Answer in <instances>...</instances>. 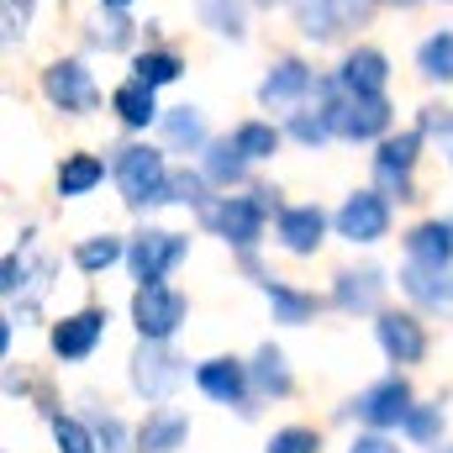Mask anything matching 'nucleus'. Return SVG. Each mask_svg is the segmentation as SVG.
I'll return each mask as SVG.
<instances>
[{"label":"nucleus","mask_w":453,"mask_h":453,"mask_svg":"<svg viewBox=\"0 0 453 453\" xmlns=\"http://www.w3.org/2000/svg\"><path fill=\"white\" fill-rule=\"evenodd\" d=\"M116 185H121L127 206H164V201H169V169H164V153H153V148H121Z\"/></svg>","instance_id":"1"},{"label":"nucleus","mask_w":453,"mask_h":453,"mask_svg":"<svg viewBox=\"0 0 453 453\" xmlns=\"http://www.w3.org/2000/svg\"><path fill=\"white\" fill-rule=\"evenodd\" d=\"M180 258H185V237L180 232H137L132 248H127L132 280H142V285H158Z\"/></svg>","instance_id":"2"},{"label":"nucleus","mask_w":453,"mask_h":453,"mask_svg":"<svg viewBox=\"0 0 453 453\" xmlns=\"http://www.w3.org/2000/svg\"><path fill=\"white\" fill-rule=\"evenodd\" d=\"M180 380H185L180 358H174V353H169V348H164L158 338H142L137 358H132V385H137L148 401H169Z\"/></svg>","instance_id":"3"},{"label":"nucleus","mask_w":453,"mask_h":453,"mask_svg":"<svg viewBox=\"0 0 453 453\" xmlns=\"http://www.w3.org/2000/svg\"><path fill=\"white\" fill-rule=\"evenodd\" d=\"M132 322H137V333L142 338H169L180 322H185V296L180 290H169V285H142L137 290V301H132Z\"/></svg>","instance_id":"4"},{"label":"nucleus","mask_w":453,"mask_h":453,"mask_svg":"<svg viewBox=\"0 0 453 453\" xmlns=\"http://www.w3.org/2000/svg\"><path fill=\"white\" fill-rule=\"evenodd\" d=\"M327 111H333V127H338L342 137H380L390 127L385 96H353V90H342V101L333 96Z\"/></svg>","instance_id":"5"},{"label":"nucleus","mask_w":453,"mask_h":453,"mask_svg":"<svg viewBox=\"0 0 453 453\" xmlns=\"http://www.w3.org/2000/svg\"><path fill=\"white\" fill-rule=\"evenodd\" d=\"M296 16H301L306 37L327 42V37H338L342 27H353V21L369 16V0H296Z\"/></svg>","instance_id":"6"},{"label":"nucleus","mask_w":453,"mask_h":453,"mask_svg":"<svg viewBox=\"0 0 453 453\" xmlns=\"http://www.w3.org/2000/svg\"><path fill=\"white\" fill-rule=\"evenodd\" d=\"M417 148H422V132L390 137V142L380 148V158H374V174H380V190H385V196H401V201H411V185H406V174H411V164H417Z\"/></svg>","instance_id":"7"},{"label":"nucleus","mask_w":453,"mask_h":453,"mask_svg":"<svg viewBox=\"0 0 453 453\" xmlns=\"http://www.w3.org/2000/svg\"><path fill=\"white\" fill-rule=\"evenodd\" d=\"M385 226H390V206H385V196H374V190L348 196V206L338 211V232L348 242H374V237H385Z\"/></svg>","instance_id":"8"},{"label":"nucleus","mask_w":453,"mask_h":453,"mask_svg":"<svg viewBox=\"0 0 453 453\" xmlns=\"http://www.w3.org/2000/svg\"><path fill=\"white\" fill-rule=\"evenodd\" d=\"M353 411H358L369 427H395V422H406V411H411V385H406V380H380L374 390L358 395Z\"/></svg>","instance_id":"9"},{"label":"nucleus","mask_w":453,"mask_h":453,"mask_svg":"<svg viewBox=\"0 0 453 453\" xmlns=\"http://www.w3.org/2000/svg\"><path fill=\"white\" fill-rule=\"evenodd\" d=\"M206 222L217 226L226 242L253 248V242H258V226H264V206H258V201H242V196H226L222 206L206 211Z\"/></svg>","instance_id":"10"},{"label":"nucleus","mask_w":453,"mask_h":453,"mask_svg":"<svg viewBox=\"0 0 453 453\" xmlns=\"http://www.w3.org/2000/svg\"><path fill=\"white\" fill-rule=\"evenodd\" d=\"M42 90H48V101L64 106V111H90V106H96V85H90V74H85L80 64H53V69L42 74Z\"/></svg>","instance_id":"11"},{"label":"nucleus","mask_w":453,"mask_h":453,"mask_svg":"<svg viewBox=\"0 0 453 453\" xmlns=\"http://www.w3.org/2000/svg\"><path fill=\"white\" fill-rule=\"evenodd\" d=\"M101 327H106V311H74V317H64L53 327V353L58 358H85L96 348V338H101Z\"/></svg>","instance_id":"12"},{"label":"nucleus","mask_w":453,"mask_h":453,"mask_svg":"<svg viewBox=\"0 0 453 453\" xmlns=\"http://www.w3.org/2000/svg\"><path fill=\"white\" fill-rule=\"evenodd\" d=\"M401 285L422 301V306H433V311H453V269L443 264H411L406 274H401Z\"/></svg>","instance_id":"13"},{"label":"nucleus","mask_w":453,"mask_h":453,"mask_svg":"<svg viewBox=\"0 0 453 453\" xmlns=\"http://www.w3.org/2000/svg\"><path fill=\"white\" fill-rule=\"evenodd\" d=\"M380 342H385V353H390L395 364H417V358L427 353L422 327H417L411 317H401V311H385V317H380Z\"/></svg>","instance_id":"14"},{"label":"nucleus","mask_w":453,"mask_h":453,"mask_svg":"<svg viewBox=\"0 0 453 453\" xmlns=\"http://www.w3.org/2000/svg\"><path fill=\"white\" fill-rule=\"evenodd\" d=\"M196 385H201L211 401L237 406V401H242V390H248V374H242V364H232V358H211V364H201V369H196Z\"/></svg>","instance_id":"15"},{"label":"nucleus","mask_w":453,"mask_h":453,"mask_svg":"<svg viewBox=\"0 0 453 453\" xmlns=\"http://www.w3.org/2000/svg\"><path fill=\"white\" fill-rule=\"evenodd\" d=\"M306 90H311V69H306L301 58H285V64L264 80L258 101H264V106H290V101H301Z\"/></svg>","instance_id":"16"},{"label":"nucleus","mask_w":453,"mask_h":453,"mask_svg":"<svg viewBox=\"0 0 453 453\" xmlns=\"http://www.w3.org/2000/svg\"><path fill=\"white\" fill-rule=\"evenodd\" d=\"M338 85H342V90H353V96H380V85H385V58H380L374 48L348 53V58H342Z\"/></svg>","instance_id":"17"},{"label":"nucleus","mask_w":453,"mask_h":453,"mask_svg":"<svg viewBox=\"0 0 453 453\" xmlns=\"http://www.w3.org/2000/svg\"><path fill=\"white\" fill-rule=\"evenodd\" d=\"M322 232H327V217H322L317 206L280 211V237H285V248H290V253H311V248L322 242Z\"/></svg>","instance_id":"18"},{"label":"nucleus","mask_w":453,"mask_h":453,"mask_svg":"<svg viewBox=\"0 0 453 453\" xmlns=\"http://www.w3.org/2000/svg\"><path fill=\"white\" fill-rule=\"evenodd\" d=\"M380 290H385V274L380 269H348V274H338V306L342 311H374L380 306Z\"/></svg>","instance_id":"19"},{"label":"nucleus","mask_w":453,"mask_h":453,"mask_svg":"<svg viewBox=\"0 0 453 453\" xmlns=\"http://www.w3.org/2000/svg\"><path fill=\"white\" fill-rule=\"evenodd\" d=\"M406 248H411V258L417 264H453V226L449 222H422L411 237H406Z\"/></svg>","instance_id":"20"},{"label":"nucleus","mask_w":453,"mask_h":453,"mask_svg":"<svg viewBox=\"0 0 453 453\" xmlns=\"http://www.w3.org/2000/svg\"><path fill=\"white\" fill-rule=\"evenodd\" d=\"M185 443V417L180 411H153L137 433V453H174Z\"/></svg>","instance_id":"21"},{"label":"nucleus","mask_w":453,"mask_h":453,"mask_svg":"<svg viewBox=\"0 0 453 453\" xmlns=\"http://www.w3.org/2000/svg\"><path fill=\"white\" fill-rule=\"evenodd\" d=\"M116 116L127 121V127H148L153 116H158V106H153V85H142V80H132V85H121L111 96Z\"/></svg>","instance_id":"22"},{"label":"nucleus","mask_w":453,"mask_h":453,"mask_svg":"<svg viewBox=\"0 0 453 453\" xmlns=\"http://www.w3.org/2000/svg\"><path fill=\"white\" fill-rule=\"evenodd\" d=\"M264 296H269V306H274V322H290V327L311 322V311H317L311 296H301V290H290V285H274V280H264Z\"/></svg>","instance_id":"23"},{"label":"nucleus","mask_w":453,"mask_h":453,"mask_svg":"<svg viewBox=\"0 0 453 453\" xmlns=\"http://www.w3.org/2000/svg\"><path fill=\"white\" fill-rule=\"evenodd\" d=\"M253 385H258V395H290V369H285V353L280 348H258Z\"/></svg>","instance_id":"24"},{"label":"nucleus","mask_w":453,"mask_h":453,"mask_svg":"<svg viewBox=\"0 0 453 453\" xmlns=\"http://www.w3.org/2000/svg\"><path fill=\"white\" fill-rule=\"evenodd\" d=\"M242 164H248V153H242L237 142H211V148H206V174H211L217 185H237V180H242Z\"/></svg>","instance_id":"25"},{"label":"nucleus","mask_w":453,"mask_h":453,"mask_svg":"<svg viewBox=\"0 0 453 453\" xmlns=\"http://www.w3.org/2000/svg\"><path fill=\"white\" fill-rule=\"evenodd\" d=\"M101 185V158H90V153H80V158H69L64 169H58V190L64 196H85V190H96Z\"/></svg>","instance_id":"26"},{"label":"nucleus","mask_w":453,"mask_h":453,"mask_svg":"<svg viewBox=\"0 0 453 453\" xmlns=\"http://www.w3.org/2000/svg\"><path fill=\"white\" fill-rule=\"evenodd\" d=\"M422 74L427 80H453V32H438L422 42Z\"/></svg>","instance_id":"27"},{"label":"nucleus","mask_w":453,"mask_h":453,"mask_svg":"<svg viewBox=\"0 0 453 453\" xmlns=\"http://www.w3.org/2000/svg\"><path fill=\"white\" fill-rule=\"evenodd\" d=\"M201 16L222 37H242V0H201Z\"/></svg>","instance_id":"28"},{"label":"nucleus","mask_w":453,"mask_h":453,"mask_svg":"<svg viewBox=\"0 0 453 453\" xmlns=\"http://www.w3.org/2000/svg\"><path fill=\"white\" fill-rule=\"evenodd\" d=\"M169 142L174 148H206V121L190 111V106H180V111L169 116Z\"/></svg>","instance_id":"29"},{"label":"nucleus","mask_w":453,"mask_h":453,"mask_svg":"<svg viewBox=\"0 0 453 453\" xmlns=\"http://www.w3.org/2000/svg\"><path fill=\"white\" fill-rule=\"evenodd\" d=\"M132 69H137L142 85H169V80H180V58H174V53H142Z\"/></svg>","instance_id":"30"},{"label":"nucleus","mask_w":453,"mask_h":453,"mask_svg":"<svg viewBox=\"0 0 453 453\" xmlns=\"http://www.w3.org/2000/svg\"><path fill=\"white\" fill-rule=\"evenodd\" d=\"M80 269H111L116 258H121V237H90V242H80Z\"/></svg>","instance_id":"31"},{"label":"nucleus","mask_w":453,"mask_h":453,"mask_svg":"<svg viewBox=\"0 0 453 453\" xmlns=\"http://www.w3.org/2000/svg\"><path fill=\"white\" fill-rule=\"evenodd\" d=\"M232 142H237L248 158H269L280 137H274V127H264V121H248V127H237V137H232Z\"/></svg>","instance_id":"32"},{"label":"nucleus","mask_w":453,"mask_h":453,"mask_svg":"<svg viewBox=\"0 0 453 453\" xmlns=\"http://www.w3.org/2000/svg\"><path fill=\"white\" fill-rule=\"evenodd\" d=\"M401 427H406L417 443H433V438H438V427H443V406H411Z\"/></svg>","instance_id":"33"},{"label":"nucleus","mask_w":453,"mask_h":453,"mask_svg":"<svg viewBox=\"0 0 453 453\" xmlns=\"http://www.w3.org/2000/svg\"><path fill=\"white\" fill-rule=\"evenodd\" d=\"M53 438H58V449H64V453H96V449H101V443L74 422V417H53Z\"/></svg>","instance_id":"34"},{"label":"nucleus","mask_w":453,"mask_h":453,"mask_svg":"<svg viewBox=\"0 0 453 453\" xmlns=\"http://www.w3.org/2000/svg\"><path fill=\"white\" fill-rule=\"evenodd\" d=\"M290 132H296L301 142H322V137H327V132H338V127H333V111L322 106L317 116H311V111H301L296 121H290Z\"/></svg>","instance_id":"35"},{"label":"nucleus","mask_w":453,"mask_h":453,"mask_svg":"<svg viewBox=\"0 0 453 453\" xmlns=\"http://www.w3.org/2000/svg\"><path fill=\"white\" fill-rule=\"evenodd\" d=\"M269 453H322V443H317V433H306V427H285V433H274Z\"/></svg>","instance_id":"36"},{"label":"nucleus","mask_w":453,"mask_h":453,"mask_svg":"<svg viewBox=\"0 0 453 453\" xmlns=\"http://www.w3.org/2000/svg\"><path fill=\"white\" fill-rule=\"evenodd\" d=\"M127 37H132V21H127V16H116V5H111V16H101V21H96V42H101V48H121Z\"/></svg>","instance_id":"37"},{"label":"nucleus","mask_w":453,"mask_h":453,"mask_svg":"<svg viewBox=\"0 0 453 453\" xmlns=\"http://www.w3.org/2000/svg\"><path fill=\"white\" fill-rule=\"evenodd\" d=\"M96 443H101V453H132L127 449V427H121L116 417H101V422H96Z\"/></svg>","instance_id":"38"},{"label":"nucleus","mask_w":453,"mask_h":453,"mask_svg":"<svg viewBox=\"0 0 453 453\" xmlns=\"http://www.w3.org/2000/svg\"><path fill=\"white\" fill-rule=\"evenodd\" d=\"M201 190H206V180H201V174H190V169L169 174V201H201Z\"/></svg>","instance_id":"39"},{"label":"nucleus","mask_w":453,"mask_h":453,"mask_svg":"<svg viewBox=\"0 0 453 453\" xmlns=\"http://www.w3.org/2000/svg\"><path fill=\"white\" fill-rule=\"evenodd\" d=\"M27 27V0H5V42H16Z\"/></svg>","instance_id":"40"},{"label":"nucleus","mask_w":453,"mask_h":453,"mask_svg":"<svg viewBox=\"0 0 453 453\" xmlns=\"http://www.w3.org/2000/svg\"><path fill=\"white\" fill-rule=\"evenodd\" d=\"M348 453H401V449H395L390 438H380V433H369V438H358V443H353Z\"/></svg>","instance_id":"41"},{"label":"nucleus","mask_w":453,"mask_h":453,"mask_svg":"<svg viewBox=\"0 0 453 453\" xmlns=\"http://www.w3.org/2000/svg\"><path fill=\"white\" fill-rule=\"evenodd\" d=\"M0 274H5V280H0V290H5V296H16V290H21V264H16V258H5V269H0Z\"/></svg>","instance_id":"42"},{"label":"nucleus","mask_w":453,"mask_h":453,"mask_svg":"<svg viewBox=\"0 0 453 453\" xmlns=\"http://www.w3.org/2000/svg\"><path fill=\"white\" fill-rule=\"evenodd\" d=\"M422 127H427V132H453V116H449V111H438V106H427Z\"/></svg>","instance_id":"43"},{"label":"nucleus","mask_w":453,"mask_h":453,"mask_svg":"<svg viewBox=\"0 0 453 453\" xmlns=\"http://www.w3.org/2000/svg\"><path fill=\"white\" fill-rule=\"evenodd\" d=\"M106 5H127V0H106Z\"/></svg>","instance_id":"44"},{"label":"nucleus","mask_w":453,"mask_h":453,"mask_svg":"<svg viewBox=\"0 0 453 453\" xmlns=\"http://www.w3.org/2000/svg\"><path fill=\"white\" fill-rule=\"evenodd\" d=\"M395 5H411V0H395Z\"/></svg>","instance_id":"45"},{"label":"nucleus","mask_w":453,"mask_h":453,"mask_svg":"<svg viewBox=\"0 0 453 453\" xmlns=\"http://www.w3.org/2000/svg\"><path fill=\"white\" fill-rule=\"evenodd\" d=\"M258 5H274V0H258Z\"/></svg>","instance_id":"46"},{"label":"nucleus","mask_w":453,"mask_h":453,"mask_svg":"<svg viewBox=\"0 0 453 453\" xmlns=\"http://www.w3.org/2000/svg\"><path fill=\"white\" fill-rule=\"evenodd\" d=\"M438 453H453V449H438Z\"/></svg>","instance_id":"47"}]
</instances>
